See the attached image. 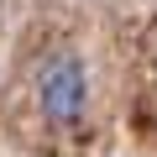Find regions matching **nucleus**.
Listing matches in <instances>:
<instances>
[{
  "label": "nucleus",
  "instance_id": "f257e3e1",
  "mask_svg": "<svg viewBox=\"0 0 157 157\" xmlns=\"http://www.w3.org/2000/svg\"><path fill=\"white\" fill-rule=\"evenodd\" d=\"M37 110L58 131L84 121V110H89V68H84L78 52H52L37 68Z\"/></svg>",
  "mask_w": 157,
  "mask_h": 157
}]
</instances>
